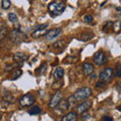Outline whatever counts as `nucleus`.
<instances>
[{"label":"nucleus","instance_id":"f257e3e1","mask_svg":"<svg viewBox=\"0 0 121 121\" xmlns=\"http://www.w3.org/2000/svg\"><path fill=\"white\" fill-rule=\"evenodd\" d=\"M65 9H66L65 2L60 1V0H55V1L51 2L48 4V12L52 16H59V15L63 14Z\"/></svg>","mask_w":121,"mask_h":121},{"label":"nucleus","instance_id":"f03ea898","mask_svg":"<svg viewBox=\"0 0 121 121\" xmlns=\"http://www.w3.org/2000/svg\"><path fill=\"white\" fill-rule=\"evenodd\" d=\"M73 96L77 102L86 100V99H88L89 97L92 96V90H91L89 87H82V88L76 91Z\"/></svg>","mask_w":121,"mask_h":121},{"label":"nucleus","instance_id":"7ed1b4c3","mask_svg":"<svg viewBox=\"0 0 121 121\" xmlns=\"http://www.w3.org/2000/svg\"><path fill=\"white\" fill-rule=\"evenodd\" d=\"M24 35L20 31L19 28H13L12 31L9 33V39L14 43H19L24 40Z\"/></svg>","mask_w":121,"mask_h":121},{"label":"nucleus","instance_id":"20e7f679","mask_svg":"<svg viewBox=\"0 0 121 121\" xmlns=\"http://www.w3.org/2000/svg\"><path fill=\"white\" fill-rule=\"evenodd\" d=\"M18 102H19V105L21 107H29V106H32L35 104V99L31 94H26V95L20 97Z\"/></svg>","mask_w":121,"mask_h":121},{"label":"nucleus","instance_id":"39448f33","mask_svg":"<svg viewBox=\"0 0 121 121\" xmlns=\"http://www.w3.org/2000/svg\"><path fill=\"white\" fill-rule=\"evenodd\" d=\"M113 75H114V71H113L112 68L108 67V68H106L105 70H103L100 73V75H99V81L104 82V83L109 82L113 78Z\"/></svg>","mask_w":121,"mask_h":121},{"label":"nucleus","instance_id":"423d86ee","mask_svg":"<svg viewBox=\"0 0 121 121\" xmlns=\"http://www.w3.org/2000/svg\"><path fill=\"white\" fill-rule=\"evenodd\" d=\"M62 100H63V93L60 92V91H56L54 95L52 96L48 106H50L51 108H56Z\"/></svg>","mask_w":121,"mask_h":121},{"label":"nucleus","instance_id":"0eeeda50","mask_svg":"<svg viewBox=\"0 0 121 121\" xmlns=\"http://www.w3.org/2000/svg\"><path fill=\"white\" fill-rule=\"evenodd\" d=\"M93 60H94V64L96 66L100 67V66H103L104 64L106 63V55L104 52L99 51L98 52H96L95 55L93 56Z\"/></svg>","mask_w":121,"mask_h":121},{"label":"nucleus","instance_id":"6e6552de","mask_svg":"<svg viewBox=\"0 0 121 121\" xmlns=\"http://www.w3.org/2000/svg\"><path fill=\"white\" fill-rule=\"evenodd\" d=\"M91 106H92V101H90V100L84 101L77 106L76 111H77L78 114H85V113L91 108Z\"/></svg>","mask_w":121,"mask_h":121},{"label":"nucleus","instance_id":"1a4fd4ad","mask_svg":"<svg viewBox=\"0 0 121 121\" xmlns=\"http://www.w3.org/2000/svg\"><path fill=\"white\" fill-rule=\"evenodd\" d=\"M60 32H62V28H60V27L51 29V30H48V33L45 35V39H47L48 40H52V39H56V36H59V35Z\"/></svg>","mask_w":121,"mask_h":121},{"label":"nucleus","instance_id":"9d476101","mask_svg":"<svg viewBox=\"0 0 121 121\" xmlns=\"http://www.w3.org/2000/svg\"><path fill=\"white\" fill-rule=\"evenodd\" d=\"M28 59V55L24 54V52H15V54L13 55V60H15V63H19L22 65V63L24 62V60H26Z\"/></svg>","mask_w":121,"mask_h":121},{"label":"nucleus","instance_id":"9b49d317","mask_svg":"<svg viewBox=\"0 0 121 121\" xmlns=\"http://www.w3.org/2000/svg\"><path fill=\"white\" fill-rule=\"evenodd\" d=\"M82 69H83V72H84V75L87 76V77L91 76L94 73V66L91 63H84Z\"/></svg>","mask_w":121,"mask_h":121},{"label":"nucleus","instance_id":"f8f14e48","mask_svg":"<svg viewBox=\"0 0 121 121\" xmlns=\"http://www.w3.org/2000/svg\"><path fill=\"white\" fill-rule=\"evenodd\" d=\"M64 74H65L64 69H62L60 67H56V69L54 70V72H52V77H54L55 80L60 81V80H62V79H63Z\"/></svg>","mask_w":121,"mask_h":121},{"label":"nucleus","instance_id":"ddd939ff","mask_svg":"<svg viewBox=\"0 0 121 121\" xmlns=\"http://www.w3.org/2000/svg\"><path fill=\"white\" fill-rule=\"evenodd\" d=\"M67 44L64 40H60V41H56V43H54V45H52V48H54L55 52H56V54H60V52H63L64 48H66Z\"/></svg>","mask_w":121,"mask_h":121},{"label":"nucleus","instance_id":"4468645a","mask_svg":"<svg viewBox=\"0 0 121 121\" xmlns=\"http://www.w3.org/2000/svg\"><path fill=\"white\" fill-rule=\"evenodd\" d=\"M62 121H78V113L76 112H69L66 115L63 116Z\"/></svg>","mask_w":121,"mask_h":121},{"label":"nucleus","instance_id":"2eb2a0df","mask_svg":"<svg viewBox=\"0 0 121 121\" xmlns=\"http://www.w3.org/2000/svg\"><path fill=\"white\" fill-rule=\"evenodd\" d=\"M48 28H43V29H35L33 30L32 33H31V36L33 37V39H39V37L40 36H45V35L48 33Z\"/></svg>","mask_w":121,"mask_h":121},{"label":"nucleus","instance_id":"dca6fc26","mask_svg":"<svg viewBox=\"0 0 121 121\" xmlns=\"http://www.w3.org/2000/svg\"><path fill=\"white\" fill-rule=\"evenodd\" d=\"M93 37H94V33L92 31H87V32L82 33L80 35V37H79V39L82 40V41H88L90 39H92Z\"/></svg>","mask_w":121,"mask_h":121},{"label":"nucleus","instance_id":"f3484780","mask_svg":"<svg viewBox=\"0 0 121 121\" xmlns=\"http://www.w3.org/2000/svg\"><path fill=\"white\" fill-rule=\"evenodd\" d=\"M56 108H58L60 111H66L70 108V104H69V102H68V100H62Z\"/></svg>","mask_w":121,"mask_h":121},{"label":"nucleus","instance_id":"a211bd4d","mask_svg":"<svg viewBox=\"0 0 121 121\" xmlns=\"http://www.w3.org/2000/svg\"><path fill=\"white\" fill-rule=\"evenodd\" d=\"M21 75H22V71H21L20 69H17V70H15L13 73L10 75L9 79H10V80H12V81H13V80H16V79L19 78Z\"/></svg>","mask_w":121,"mask_h":121},{"label":"nucleus","instance_id":"6ab92c4d","mask_svg":"<svg viewBox=\"0 0 121 121\" xmlns=\"http://www.w3.org/2000/svg\"><path fill=\"white\" fill-rule=\"evenodd\" d=\"M3 100H5L7 102H12L13 101V96L10 94V92H8V91L6 90H3Z\"/></svg>","mask_w":121,"mask_h":121},{"label":"nucleus","instance_id":"aec40b11","mask_svg":"<svg viewBox=\"0 0 121 121\" xmlns=\"http://www.w3.org/2000/svg\"><path fill=\"white\" fill-rule=\"evenodd\" d=\"M113 31L116 33L121 31V20H115L113 22Z\"/></svg>","mask_w":121,"mask_h":121},{"label":"nucleus","instance_id":"412c9836","mask_svg":"<svg viewBox=\"0 0 121 121\" xmlns=\"http://www.w3.org/2000/svg\"><path fill=\"white\" fill-rule=\"evenodd\" d=\"M41 112V109L39 107V106H35V107H32L30 110H28V114L30 115H37L39 114Z\"/></svg>","mask_w":121,"mask_h":121},{"label":"nucleus","instance_id":"4be33fe9","mask_svg":"<svg viewBox=\"0 0 121 121\" xmlns=\"http://www.w3.org/2000/svg\"><path fill=\"white\" fill-rule=\"evenodd\" d=\"M109 28H111L112 31H113V21H111V20H108V21L104 24V26H103V31L108 32V31H109L108 29H109Z\"/></svg>","mask_w":121,"mask_h":121},{"label":"nucleus","instance_id":"5701e85b","mask_svg":"<svg viewBox=\"0 0 121 121\" xmlns=\"http://www.w3.org/2000/svg\"><path fill=\"white\" fill-rule=\"evenodd\" d=\"M47 68H48V65L47 63H43V65H41L39 69L36 70V75H43L45 71H47Z\"/></svg>","mask_w":121,"mask_h":121},{"label":"nucleus","instance_id":"b1692460","mask_svg":"<svg viewBox=\"0 0 121 121\" xmlns=\"http://www.w3.org/2000/svg\"><path fill=\"white\" fill-rule=\"evenodd\" d=\"M11 6L10 0H1V8L2 9H8Z\"/></svg>","mask_w":121,"mask_h":121},{"label":"nucleus","instance_id":"393cba45","mask_svg":"<svg viewBox=\"0 0 121 121\" xmlns=\"http://www.w3.org/2000/svg\"><path fill=\"white\" fill-rule=\"evenodd\" d=\"M77 58L76 56H68L64 59V64H72V63H75Z\"/></svg>","mask_w":121,"mask_h":121},{"label":"nucleus","instance_id":"a878e982","mask_svg":"<svg viewBox=\"0 0 121 121\" xmlns=\"http://www.w3.org/2000/svg\"><path fill=\"white\" fill-rule=\"evenodd\" d=\"M0 39L3 40L4 39V37L6 36V27H5V24L4 23H2L1 25V28H0Z\"/></svg>","mask_w":121,"mask_h":121},{"label":"nucleus","instance_id":"bb28decb","mask_svg":"<svg viewBox=\"0 0 121 121\" xmlns=\"http://www.w3.org/2000/svg\"><path fill=\"white\" fill-rule=\"evenodd\" d=\"M114 75L116 76L117 78H120L121 77V66L119 63L116 64V67H115V71H114Z\"/></svg>","mask_w":121,"mask_h":121},{"label":"nucleus","instance_id":"cd10ccee","mask_svg":"<svg viewBox=\"0 0 121 121\" xmlns=\"http://www.w3.org/2000/svg\"><path fill=\"white\" fill-rule=\"evenodd\" d=\"M8 19H9V21H11V22H17L18 17H17V15L15 14V13L10 12V13L8 14Z\"/></svg>","mask_w":121,"mask_h":121},{"label":"nucleus","instance_id":"c85d7f7f","mask_svg":"<svg viewBox=\"0 0 121 121\" xmlns=\"http://www.w3.org/2000/svg\"><path fill=\"white\" fill-rule=\"evenodd\" d=\"M93 20H94V18L92 15H85L84 16V21L87 22V23H93Z\"/></svg>","mask_w":121,"mask_h":121},{"label":"nucleus","instance_id":"c756f323","mask_svg":"<svg viewBox=\"0 0 121 121\" xmlns=\"http://www.w3.org/2000/svg\"><path fill=\"white\" fill-rule=\"evenodd\" d=\"M68 102H69V104H70V107H72V106L76 105V103H77V101H76V99L74 98V96H73V95L70 96V98L68 99Z\"/></svg>","mask_w":121,"mask_h":121},{"label":"nucleus","instance_id":"7c9ffc66","mask_svg":"<svg viewBox=\"0 0 121 121\" xmlns=\"http://www.w3.org/2000/svg\"><path fill=\"white\" fill-rule=\"evenodd\" d=\"M101 121H113V118H111V117H109V116H103Z\"/></svg>","mask_w":121,"mask_h":121},{"label":"nucleus","instance_id":"2f4dec72","mask_svg":"<svg viewBox=\"0 0 121 121\" xmlns=\"http://www.w3.org/2000/svg\"><path fill=\"white\" fill-rule=\"evenodd\" d=\"M82 118H83V120L89 119V118H90V114H86V115H84V116H83V117H82Z\"/></svg>","mask_w":121,"mask_h":121},{"label":"nucleus","instance_id":"473e14b6","mask_svg":"<svg viewBox=\"0 0 121 121\" xmlns=\"http://www.w3.org/2000/svg\"><path fill=\"white\" fill-rule=\"evenodd\" d=\"M118 109H119V110L121 111V105H120V106H119V107H118Z\"/></svg>","mask_w":121,"mask_h":121}]
</instances>
